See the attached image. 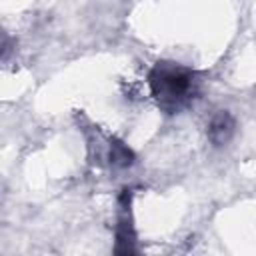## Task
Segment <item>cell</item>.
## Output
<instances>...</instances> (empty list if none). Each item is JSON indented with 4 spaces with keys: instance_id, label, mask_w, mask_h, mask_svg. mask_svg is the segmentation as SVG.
Segmentation results:
<instances>
[{
    "instance_id": "cell-2",
    "label": "cell",
    "mask_w": 256,
    "mask_h": 256,
    "mask_svg": "<svg viewBox=\"0 0 256 256\" xmlns=\"http://www.w3.org/2000/svg\"><path fill=\"white\" fill-rule=\"evenodd\" d=\"M234 126H236L234 124V118L228 112H220V114H216L212 118V122L208 126V138L212 140V144L222 146V144H226L232 138Z\"/></svg>"
},
{
    "instance_id": "cell-1",
    "label": "cell",
    "mask_w": 256,
    "mask_h": 256,
    "mask_svg": "<svg viewBox=\"0 0 256 256\" xmlns=\"http://www.w3.org/2000/svg\"><path fill=\"white\" fill-rule=\"evenodd\" d=\"M150 90L164 108H176L192 90V74L176 64L158 62L150 76Z\"/></svg>"
},
{
    "instance_id": "cell-3",
    "label": "cell",
    "mask_w": 256,
    "mask_h": 256,
    "mask_svg": "<svg viewBox=\"0 0 256 256\" xmlns=\"http://www.w3.org/2000/svg\"><path fill=\"white\" fill-rule=\"evenodd\" d=\"M110 162H112L114 166L124 168V166H130V164L134 162V154H132V150H130L128 146H124L122 142H112V146H110Z\"/></svg>"
}]
</instances>
